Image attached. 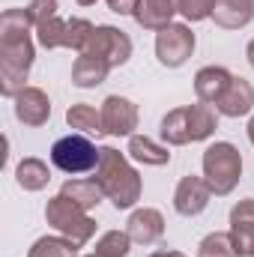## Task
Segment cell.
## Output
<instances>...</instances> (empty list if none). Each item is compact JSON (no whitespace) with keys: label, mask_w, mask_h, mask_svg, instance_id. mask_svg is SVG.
Segmentation results:
<instances>
[{"label":"cell","mask_w":254,"mask_h":257,"mask_svg":"<svg viewBox=\"0 0 254 257\" xmlns=\"http://www.w3.org/2000/svg\"><path fill=\"white\" fill-rule=\"evenodd\" d=\"M27 257H78V245L72 239H60V236H42V239H36V245L30 248Z\"/></svg>","instance_id":"24"},{"label":"cell","mask_w":254,"mask_h":257,"mask_svg":"<svg viewBox=\"0 0 254 257\" xmlns=\"http://www.w3.org/2000/svg\"><path fill=\"white\" fill-rule=\"evenodd\" d=\"M153 257H186V254H180V251H156Z\"/></svg>","instance_id":"31"},{"label":"cell","mask_w":254,"mask_h":257,"mask_svg":"<svg viewBox=\"0 0 254 257\" xmlns=\"http://www.w3.org/2000/svg\"><path fill=\"white\" fill-rule=\"evenodd\" d=\"M87 257H102V254H96V251H93V254H87Z\"/></svg>","instance_id":"35"},{"label":"cell","mask_w":254,"mask_h":257,"mask_svg":"<svg viewBox=\"0 0 254 257\" xmlns=\"http://www.w3.org/2000/svg\"><path fill=\"white\" fill-rule=\"evenodd\" d=\"M111 72V66L99 57H90V54H81L75 60V69H72V81L78 87H96L105 81V75Z\"/></svg>","instance_id":"18"},{"label":"cell","mask_w":254,"mask_h":257,"mask_svg":"<svg viewBox=\"0 0 254 257\" xmlns=\"http://www.w3.org/2000/svg\"><path fill=\"white\" fill-rule=\"evenodd\" d=\"M174 12H180V0H141L135 9V21L147 30H165Z\"/></svg>","instance_id":"13"},{"label":"cell","mask_w":254,"mask_h":257,"mask_svg":"<svg viewBox=\"0 0 254 257\" xmlns=\"http://www.w3.org/2000/svg\"><path fill=\"white\" fill-rule=\"evenodd\" d=\"M248 63L254 66V39H251V42H248Z\"/></svg>","instance_id":"32"},{"label":"cell","mask_w":254,"mask_h":257,"mask_svg":"<svg viewBox=\"0 0 254 257\" xmlns=\"http://www.w3.org/2000/svg\"><path fill=\"white\" fill-rule=\"evenodd\" d=\"M209 183L200 180V177H183V183L177 186V194H174V209L180 215H197L206 209L209 203Z\"/></svg>","instance_id":"10"},{"label":"cell","mask_w":254,"mask_h":257,"mask_svg":"<svg viewBox=\"0 0 254 257\" xmlns=\"http://www.w3.org/2000/svg\"><path fill=\"white\" fill-rule=\"evenodd\" d=\"M48 165L45 162H39V159H24L21 165H18V186L21 189H27V192H39V189H45L48 186Z\"/></svg>","instance_id":"21"},{"label":"cell","mask_w":254,"mask_h":257,"mask_svg":"<svg viewBox=\"0 0 254 257\" xmlns=\"http://www.w3.org/2000/svg\"><path fill=\"white\" fill-rule=\"evenodd\" d=\"M248 138H251V144H254V117H251V123H248Z\"/></svg>","instance_id":"33"},{"label":"cell","mask_w":254,"mask_h":257,"mask_svg":"<svg viewBox=\"0 0 254 257\" xmlns=\"http://www.w3.org/2000/svg\"><path fill=\"white\" fill-rule=\"evenodd\" d=\"M66 123L72 128L90 132V135H105V132H102V114H99L93 105H72V108L66 111Z\"/></svg>","instance_id":"22"},{"label":"cell","mask_w":254,"mask_h":257,"mask_svg":"<svg viewBox=\"0 0 254 257\" xmlns=\"http://www.w3.org/2000/svg\"><path fill=\"white\" fill-rule=\"evenodd\" d=\"M15 117L24 123V126H42L48 117H51V102L42 90L36 87H27L15 96Z\"/></svg>","instance_id":"11"},{"label":"cell","mask_w":254,"mask_h":257,"mask_svg":"<svg viewBox=\"0 0 254 257\" xmlns=\"http://www.w3.org/2000/svg\"><path fill=\"white\" fill-rule=\"evenodd\" d=\"M194 51V33H191L186 24H168L165 30H159L156 36V54H159V63L168 66V69H177L191 57Z\"/></svg>","instance_id":"8"},{"label":"cell","mask_w":254,"mask_h":257,"mask_svg":"<svg viewBox=\"0 0 254 257\" xmlns=\"http://www.w3.org/2000/svg\"><path fill=\"white\" fill-rule=\"evenodd\" d=\"M93 24L84 21V18H72V21H60L57 15L36 24V33H39V42L45 48H75V51H84L90 36H93Z\"/></svg>","instance_id":"6"},{"label":"cell","mask_w":254,"mask_h":257,"mask_svg":"<svg viewBox=\"0 0 254 257\" xmlns=\"http://www.w3.org/2000/svg\"><path fill=\"white\" fill-rule=\"evenodd\" d=\"M99 156L102 150H96L84 135H66L51 147V162L63 174H87L99 168Z\"/></svg>","instance_id":"5"},{"label":"cell","mask_w":254,"mask_h":257,"mask_svg":"<svg viewBox=\"0 0 254 257\" xmlns=\"http://www.w3.org/2000/svg\"><path fill=\"white\" fill-rule=\"evenodd\" d=\"M218 126V108L215 105H206V102H197L189 105V135L191 141H203L209 138Z\"/></svg>","instance_id":"17"},{"label":"cell","mask_w":254,"mask_h":257,"mask_svg":"<svg viewBox=\"0 0 254 257\" xmlns=\"http://www.w3.org/2000/svg\"><path fill=\"white\" fill-rule=\"evenodd\" d=\"M203 174H206V183L215 194H230L242 177V156L227 141L209 144L203 153Z\"/></svg>","instance_id":"3"},{"label":"cell","mask_w":254,"mask_h":257,"mask_svg":"<svg viewBox=\"0 0 254 257\" xmlns=\"http://www.w3.org/2000/svg\"><path fill=\"white\" fill-rule=\"evenodd\" d=\"M138 3H141V0H108V6H111L114 12H120V15H135Z\"/></svg>","instance_id":"30"},{"label":"cell","mask_w":254,"mask_h":257,"mask_svg":"<svg viewBox=\"0 0 254 257\" xmlns=\"http://www.w3.org/2000/svg\"><path fill=\"white\" fill-rule=\"evenodd\" d=\"M78 3H81V6H90V3H96V0H78Z\"/></svg>","instance_id":"34"},{"label":"cell","mask_w":254,"mask_h":257,"mask_svg":"<svg viewBox=\"0 0 254 257\" xmlns=\"http://www.w3.org/2000/svg\"><path fill=\"white\" fill-rule=\"evenodd\" d=\"M81 54L99 57V60H105V63L114 69V66H123L129 60L132 39H129L123 30H117V27H96L93 36H90V42H87V48Z\"/></svg>","instance_id":"7"},{"label":"cell","mask_w":254,"mask_h":257,"mask_svg":"<svg viewBox=\"0 0 254 257\" xmlns=\"http://www.w3.org/2000/svg\"><path fill=\"white\" fill-rule=\"evenodd\" d=\"M212 6L215 0H180V12L189 18V21H203L212 15Z\"/></svg>","instance_id":"28"},{"label":"cell","mask_w":254,"mask_h":257,"mask_svg":"<svg viewBox=\"0 0 254 257\" xmlns=\"http://www.w3.org/2000/svg\"><path fill=\"white\" fill-rule=\"evenodd\" d=\"M200 257H236L230 233H209L200 242Z\"/></svg>","instance_id":"27"},{"label":"cell","mask_w":254,"mask_h":257,"mask_svg":"<svg viewBox=\"0 0 254 257\" xmlns=\"http://www.w3.org/2000/svg\"><path fill=\"white\" fill-rule=\"evenodd\" d=\"M162 233H165V221H162L159 209H138V212H132V218H129V236L135 242L153 245V242L162 239Z\"/></svg>","instance_id":"14"},{"label":"cell","mask_w":254,"mask_h":257,"mask_svg":"<svg viewBox=\"0 0 254 257\" xmlns=\"http://www.w3.org/2000/svg\"><path fill=\"white\" fill-rule=\"evenodd\" d=\"M129 242H132V236H129V233L108 230V233L99 239L96 254H102V257H126L129 254Z\"/></svg>","instance_id":"26"},{"label":"cell","mask_w":254,"mask_h":257,"mask_svg":"<svg viewBox=\"0 0 254 257\" xmlns=\"http://www.w3.org/2000/svg\"><path fill=\"white\" fill-rule=\"evenodd\" d=\"M27 12H30L33 24H42V21H48V18L57 15V0H33Z\"/></svg>","instance_id":"29"},{"label":"cell","mask_w":254,"mask_h":257,"mask_svg":"<svg viewBox=\"0 0 254 257\" xmlns=\"http://www.w3.org/2000/svg\"><path fill=\"white\" fill-rule=\"evenodd\" d=\"M162 138L168 144H189V108H177L162 120Z\"/></svg>","instance_id":"23"},{"label":"cell","mask_w":254,"mask_h":257,"mask_svg":"<svg viewBox=\"0 0 254 257\" xmlns=\"http://www.w3.org/2000/svg\"><path fill=\"white\" fill-rule=\"evenodd\" d=\"M230 239L236 257H254V221H230Z\"/></svg>","instance_id":"25"},{"label":"cell","mask_w":254,"mask_h":257,"mask_svg":"<svg viewBox=\"0 0 254 257\" xmlns=\"http://www.w3.org/2000/svg\"><path fill=\"white\" fill-rule=\"evenodd\" d=\"M233 75L221 66H206L194 75V90H197V99L206 102V105H218V99L227 93Z\"/></svg>","instance_id":"12"},{"label":"cell","mask_w":254,"mask_h":257,"mask_svg":"<svg viewBox=\"0 0 254 257\" xmlns=\"http://www.w3.org/2000/svg\"><path fill=\"white\" fill-rule=\"evenodd\" d=\"M129 156H132L135 162H144V165H165V162H171V153H168L165 147L153 144V141L144 138V135H132V141H129Z\"/></svg>","instance_id":"19"},{"label":"cell","mask_w":254,"mask_h":257,"mask_svg":"<svg viewBox=\"0 0 254 257\" xmlns=\"http://www.w3.org/2000/svg\"><path fill=\"white\" fill-rule=\"evenodd\" d=\"M63 194L69 200H75L78 206H84V209H90V206H96L99 200H102V186H99V180H69L63 186Z\"/></svg>","instance_id":"20"},{"label":"cell","mask_w":254,"mask_h":257,"mask_svg":"<svg viewBox=\"0 0 254 257\" xmlns=\"http://www.w3.org/2000/svg\"><path fill=\"white\" fill-rule=\"evenodd\" d=\"M30 12L27 9H6L0 18L3 33V93L18 96V87L27 81V72L33 63V45H30Z\"/></svg>","instance_id":"1"},{"label":"cell","mask_w":254,"mask_h":257,"mask_svg":"<svg viewBox=\"0 0 254 257\" xmlns=\"http://www.w3.org/2000/svg\"><path fill=\"white\" fill-rule=\"evenodd\" d=\"M99 186L102 192L114 200L117 209H129L138 197H141V177L126 165V159L114 150V147H105L102 156H99Z\"/></svg>","instance_id":"2"},{"label":"cell","mask_w":254,"mask_h":257,"mask_svg":"<svg viewBox=\"0 0 254 257\" xmlns=\"http://www.w3.org/2000/svg\"><path fill=\"white\" fill-rule=\"evenodd\" d=\"M254 105V90L251 84L245 81V78H233L230 81V87H227V93L218 99V114H224V117H242V114H248Z\"/></svg>","instance_id":"15"},{"label":"cell","mask_w":254,"mask_h":257,"mask_svg":"<svg viewBox=\"0 0 254 257\" xmlns=\"http://www.w3.org/2000/svg\"><path fill=\"white\" fill-rule=\"evenodd\" d=\"M212 18H215V24L224 27V30L245 27L254 18V0H215Z\"/></svg>","instance_id":"16"},{"label":"cell","mask_w":254,"mask_h":257,"mask_svg":"<svg viewBox=\"0 0 254 257\" xmlns=\"http://www.w3.org/2000/svg\"><path fill=\"white\" fill-rule=\"evenodd\" d=\"M45 218H48V224H54L60 233H66L75 245L87 242V239L96 233V221L87 215V209L78 206L75 200H69L63 192L45 206Z\"/></svg>","instance_id":"4"},{"label":"cell","mask_w":254,"mask_h":257,"mask_svg":"<svg viewBox=\"0 0 254 257\" xmlns=\"http://www.w3.org/2000/svg\"><path fill=\"white\" fill-rule=\"evenodd\" d=\"M99 114L105 135H132V128L138 126V108L123 96H108Z\"/></svg>","instance_id":"9"}]
</instances>
